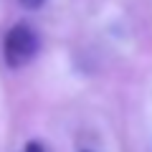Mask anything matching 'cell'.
Instances as JSON below:
<instances>
[{
    "mask_svg": "<svg viewBox=\"0 0 152 152\" xmlns=\"http://www.w3.org/2000/svg\"><path fill=\"white\" fill-rule=\"evenodd\" d=\"M81 152H89V150H81Z\"/></svg>",
    "mask_w": 152,
    "mask_h": 152,
    "instance_id": "cell-4",
    "label": "cell"
},
{
    "mask_svg": "<svg viewBox=\"0 0 152 152\" xmlns=\"http://www.w3.org/2000/svg\"><path fill=\"white\" fill-rule=\"evenodd\" d=\"M38 48H41L38 33L28 23H15L5 33V41H3V56L10 69H20V66L31 64L36 58Z\"/></svg>",
    "mask_w": 152,
    "mask_h": 152,
    "instance_id": "cell-1",
    "label": "cell"
},
{
    "mask_svg": "<svg viewBox=\"0 0 152 152\" xmlns=\"http://www.w3.org/2000/svg\"><path fill=\"white\" fill-rule=\"evenodd\" d=\"M26 152H46V147L41 145V142H36V140H31L26 145Z\"/></svg>",
    "mask_w": 152,
    "mask_h": 152,
    "instance_id": "cell-3",
    "label": "cell"
},
{
    "mask_svg": "<svg viewBox=\"0 0 152 152\" xmlns=\"http://www.w3.org/2000/svg\"><path fill=\"white\" fill-rule=\"evenodd\" d=\"M18 3H20L23 8H28V10H36V8H41L46 3V0H18Z\"/></svg>",
    "mask_w": 152,
    "mask_h": 152,
    "instance_id": "cell-2",
    "label": "cell"
}]
</instances>
